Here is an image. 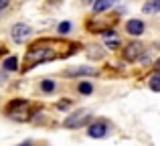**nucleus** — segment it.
Wrapping results in <instances>:
<instances>
[{
	"label": "nucleus",
	"instance_id": "obj_2",
	"mask_svg": "<svg viewBox=\"0 0 160 146\" xmlns=\"http://www.w3.org/2000/svg\"><path fill=\"white\" fill-rule=\"evenodd\" d=\"M6 114L10 116L12 120H18V122H27V120H31L32 106H31L28 102H24V99H14V102L8 103Z\"/></svg>",
	"mask_w": 160,
	"mask_h": 146
},
{
	"label": "nucleus",
	"instance_id": "obj_4",
	"mask_svg": "<svg viewBox=\"0 0 160 146\" xmlns=\"http://www.w3.org/2000/svg\"><path fill=\"white\" fill-rule=\"evenodd\" d=\"M31 33H32V28L28 27V24L18 23V24H14V27H12V39H14L16 43H24V41L31 37Z\"/></svg>",
	"mask_w": 160,
	"mask_h": 146
},
{
	"label": "nucleus",
	"instance_id": "obj_10",
	"mask_svg": "<svg viewBox=\"0 0 160 146\" xmlns=\"http://www.w3.org/2000/svg\"><path fill=\"white\" fill-rule=\"evenodd\" d=\"M103 39H106V45H108V47H112V49L120 45V37L113 35L112 31H103Z\"/></svg>",
	"mask_w": 160,
	"mask_h": 146
},
{
	"label": "nucleus",
	"instance_id": "obj_9",
	"mask_svg": "<svg viewBox=\"0 0 160 146\" xmlns=\"http://www.w3.org/2000/svg\"><path fill=\"white\" fill-rule=\"evenodd\" d=\"M67 75H98V69H93V67H77V69H69L67 71Z\"/></svg>",
	"mask_w": 160,
	"mask_h": 146
},
{
	"label": "nucleus",
	"instance_id": "obj_3",
	"mask_svg": "<svg viewBox=\"0 0 160 146\" xmlns=\"http://www.w3.org/2000/svg\"><path fill=\"white\" fill-rule=\"evenodd\" d=\"M89 118H91V114L87 110H79V112L71 114L69 118L65 120V126L67 128H81L85 122H89Z\"/></svg>",
	"mask_w": 160,
	"mask_h": 146
},
{
	"label": "nucleus",
	"instance_id": "obj_19",
	"mask_svg": "<svg viewBox=\"0 0 160 146\" xmlns=\"http://www.w3.org/2000/svg\"><path fill=\"white\" fill-rule=\"evenodd\" d=\"M83 2H85V4H89V2H95V0H83Z\"/></svg>",
	"mask_w": 160,
	"mask_h": 146
},
{
	"label": "nucleus",
	"instance_id": "obj_12",
	"mask_svg": "<svg viewBox=\"0 0 160 146\" xmlns=\"http://www.w3.org/2000/svg\"><path fill=\"white\" fill-rule=\"evenodd\" d=\"M148 85H150V89H154V91H160V73H154V75H150V79H148Z\"/></svg>",
	"mask_w": 160,
	"mask_h": 146
},
{
	"label": "nucleus",
	"instance_id": "obj_6",
	"mask_svg": "<svg viewBox=\"0 0 160 146\" xmlns=\"http://www.w3.org/2000/svg\"><path fill=\"white\" fill-rule=\"evenodd\" d=\"M87 134H89L91 138H103V136L108 134V126L103 122H95V124H91V126H89Z\"/></svg>",
	"mask_w": 160,
	"mask_h": 146
},
{
	"label": "nucleus",
	"instance_id": "obj_5",
	"mask_svg": "<svg viewBox=\"0 0 160 146\" xmlns=\"http://www.w3.org/2000/svg\"><path fill=\"white\" fill-rule=\"evenodd\" d=\"M144 53V47H142V43H132V45H128V47L124 49V59H128V61H136L138 57Z\"/></svg>",
	"mask_w": 160,
	"mask_h": 146
},
{
	"label": "nucleus",
	"instance_id": "obj_18",
	"mask_svg": "<svg viewBox=\"0 0 160 146\" xmlns=\"http://www.w3.org/2000/svg\"><path fill=\"white\" fill-rule=\"evenodd\" d=\"M20 146H31V142H22V144H20Z\"/></svg>",
	"mask_w": 160,
	"mask_h": 146
},
{
	"label": "nucleus",
	"instance_id": "obj_1",
	"mask_svg": "<svg viewBox=\"0 0 160 146\" xmlns=\"http://www.w3.org/2000/svg\"><path fill=\"white\" fill-rule=\"evenodd\" d=\"M73 51H75L73 43H67V41H61V39H39L27 49V55H24V61H22V65H24L22 69L28 71L35 65L63 59V57L71 55Z\"/></svg>",
	"mask_w": 160,
	"mask_h": 146
},
{
	"label": "nucleus",
	"instance_id": "obj_20",
	"mask_svg": "<svg viewBox=\"0 0 160 146\" xmlns=\"http://www.w3.org/2000/svg\"><path fill=\"white\" fill-rule=\"evenodd\" d=\"M156 67H158V69H160V59H158V61H156Z\"/></svg>",
	"mask_w": 160,
	"mask_h": 146
},
{
	"label": "nucleus",
	"instance_id": "obj_7",
	"mask_svg": "<svg viewBox=\"0 0 160 146\" xmlns=\"http://www.w3.org/2000/svg\"><path fill=\"white\" fill-rule=\"evenodd\" d=\"M126 31H128L130 35L138 37V35L144 33V23H142V20H130V23L126 24Z\"/></svg>",
	"mask_w": 160,
	"mask_h": 146
},
{
	"label": "nucleus",
	"instance_id": "obj_16",
	"mask_svg": "<svg viewBox=\"0 0 160 146\" xmlns=\"http://www.w3.org/2000/svg\"><path fill=\"white\" fill-rule=\"evenodd\" d=\"M69 31H71V23H61L59 24V33L65 35V33H69Z\"/></svg>",
	"mask_w": 160,
	"mask_h": 146
},
{
	"label": "nucleus",
	"instance_id": "obj_17",
	"mask_svg": "<svg viewBox=\"0 0 160 146\" xmlns=\"http://www.w3.org/2000/svg\"><path fill=\"white\" fill-rule=\"evenodd\" d=\"M8 6V0H0V10H2V8H6Z\"/></svg>",
	"mask_w": 160,
	"mask_h": 146
},
{
	"label": "nucleus",
	"instance_id": "obj_8",
	"mask_svg": "<svg viewBox=\"0 0 160 146\" xmlns=\"http://www.w3.org/2000/svg\"><path fill=\"white\" fill-rule=\"evenodd\" d=\"M118 0H95L93 2V12H103L108 8H112Z\"/></svg>",
	"mask_w": 160,
	"mask_h": 146
},
{
	"label": "nucleus",
	"instance_id": "obj_11",
	"mask_svg": "<svg viewBox=\"0 0 160 146\" xmlns=\"http://www.w3.org/2000/svg\"><path fill=\"white\" fill-rule=\"evenodd\" d=\"M142 10L146 14H154V12H160V0H148V4H144Z\"/></svg>",
	"mask_w": 160,
	"mask_h": 146
},
{
	"label": "nucleus",
	"instance_id": "obj_13",
	"mask_svg": "<svg viewBox=\"0 0 160 146\" xmlns=\"http://www.w3.org/2000/svg\"><path fill=\"white\" fill-rule=\"evenodd\" d=\"M4 69H6V71H14V69H18V61H16V57H8V59L4 61Z\"/></svg>",
	"mask_w": 160,
	"mask_h": 146
},
{
	"label": "nucleus",
	"instance_id": "obj_15",
	"mask_svg": "<svg viewBox=\"0 0 160 146\" xmlns=\"http://www.w3.org/2000/svg\"><path fill=\"white\" fill-rule=\"evenodd\" d=\"M91 89H93V87H91L89 83H79V91H81V93H91Z\"/></svg>",
	"mask_w": 160,
	"mask_h": 146
},
{
	"label": "nucleus",
	"instance_id": "obj_14",
	"mask_svg": "<svg viewBox=\"0 0 160 146\" xmlns=\"http://www.w3.org/2000/svg\"><path fill=\"white\" fill-rule=\"evenodd\" d=\"M41 87H43V91H53L55 89V81H51V79H45Z\"/></svg>",
	"mask_w": 160,
	"mask_h": 146
},
{
	"label": "nucleus",
	"instance_id": "obj_21",
	"mask_svg": "<svg viewBox=\"0 0 160 146\" xmlns=\"http://www.w3.org/2000/svg\"><path fill=\"white\" fill-rule=\"evenodd\" d=\"M2 53H4V49H0V55H2Z\"/></svg>",
	"mask_w": 160,
	"mask_h": 146
}]
</instances>
